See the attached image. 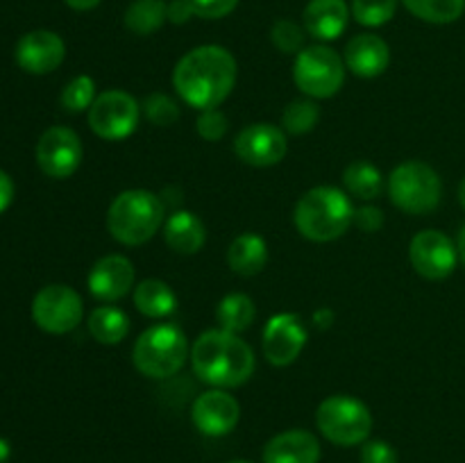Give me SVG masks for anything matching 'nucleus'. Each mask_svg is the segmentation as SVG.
<instances>
[{
    "label": "nucleus",
    "instance_id": "obj_1",
    "mask_svg": "<svg viewBox=\"0 0 465 463\" xmlns=\"http://www.w3.org/2000/svg\"><path fill=\"white\" fill-rule=\"evenodd\" d=\"M236 59L223 45H198L177 62L173 86L189 107L218 109L236 86Z\"/></svg>",
    "mask_w": 465,
    "mask_h": 463
},
{
    "label": "nucleus",
    "instance_id": "obj_2",
    "mask_svg": "<svg viewBox=\"0 0 465 463\" xmlns=\"http://www.w3.org/2000/svg\"><path fill=\"white\" fill-rule=\"evenodd\" d=\"M191 366L200 381L213 389H236L252 377L254 352L239 334L207 330L191 348Z\"/></svg>",
    "mask_w": 465,
    "mask_h": 463
},
{
    "label": "nucleus",
    "instance_id": "obj_3",
    "mask_svg": "<svg viewBox=\"0 0 465 463\" xmlns=\"http://www.w3.org/2000/svg\"><path fill=\"white\" fill-rule=\"evenodd\" d=\"M295 227L313 243L341 239L354 222V207L336 186H316L295 204Z\"/></svg>",
    "mask_w": 465,
    "mask_h": 463
},
{
    "label": "nucleus",
    "instance_id": "obj_4",
    "mask_svg": "<svg viewBox=\"0 0 465 463\" xmlns=\"http://www.w3.org/2000/svg\"><path fill=\"white\" fill-rule=\"evenodd\" d=\"M163 200L148 189H130L112 200L107 212V230L118 243L143 245L163 225Z\"/></svg>",
    "mask_w": 465,
    "mask_h": 463
},
{
    "label": "nucleus",
    "instance_id": "obj_5",
    "mask_svg": "<svg viewBox=\"0 0 465 463\" xmlns=\"http://www.w3.org/2000/svg\"><path fill=\"white\" fill-rule=\"evenodd\" d=\"M191 350L184 331L173 322H162V325L148 327L136 339L132 361L141 375L150 379H163L180 372Z\"/></svg>",
    "mask_w": 465,
    "mask_h": 463
},
{
    "label": "nucleus",
    "instance_id": "obj_6",
    "mask_svg": "<svg viewBox=\"0 0 465 463\" xmlns=\"http://www.w3.org/2000/svg\"><path fill=\"white\" fill-rule=\"evenodd\" d=\"M391 202L404 213L425 216L434 212L443 198V182L439 172L425 162H404L389 175Z\"/></svg>",
    "mask_w": 465,
    "mask_h": 463
},
{
    "label": "nucleus",
    "instance_id": "obj_7",
    "mask_svg": "<svg viewBox=\"0 0 465 463\" xmlns=\"http://www.w3.org/2000/svg\"><path fill=\"white\" fill-rule=\"evenodd\" d=\"M318 431L330 443L354 448L366 443L372 431V413L352 395H330L316 409Z\"/></svg>",
    "mask_w": 465,
    "mask_h": 463
},
{
    "label": "nucleus",
    "instance_id": "obj_8",
    "mask_svg": "<svg viewBox=\"0 0 465 463\" xmlns=\"http://www.w3.org/2000/svg\"><path fill=\"white\" fill-rule=\"evenodd\" d=\"M293 80L307 98H331L345 82L343 57L327 45H309L295 57Z\"/></svg>",
    "mask_w": 465,
    "mask_h": 463
},
{
    "label": "nucleus",
    "instance_id": "obj_9",
    "mask_svg": "<svg viewBox=\"0 0 465 463\" xmlns=\"http://www.w3.org/2000/svg\"><path fill=\"white\" fill-rule=\"evenodd\" d=\"M141 104L125 91H104L89 107V127L104 141H123L139 127Z\"/></svg>",
    "mask_w": 465,
    "mask_h": 463
},
{
    "label": "nucleus",
    "instance_id": "obj_10",
    "mask_svg": "<svg viewBox=\"0 0 465 463\" xmlns=\"http://www.w3.org/2000/svg\"><path fill=\"white\" fill-rule=\"evenodd\" d=\"M32 318L48 334H68L84 318V302L71 286L48 284L32 300Z\"/></svg>",
    "mask_w": 465,
    "mask_h": 463
},
{
    "label": "nucleus",
    "instance_id": "obj_11",
    "mask_svg": "<svg viewBox=\"0 0 465 463\" xmlns=\"http://www.w3.org/2000/svg\"><path fill=\"white\" fill-rule=\"evenodd\" d=\"M84 148L71 127L54 125L41 134L36 143V163L53 180H66L80 168Z\"/></svg>",
    "mask_w": 465,
    "mask_h": 463
},
{
    "label": "nucleus",
    "instance_id": "obj_12",
    "mask_svg": "<svg viewBox=\"0 0 465 463\" xmlns=\"http://www.w3.org/2000/svg\"><path fill=\"white\" fill-rule=\"evenodd\" d=\"M409 259L418 275L425 280H445L454 272L459 250L448 234L439 230H422L409 243Z\"/></svg>",
    "mask_w": 465,
    "mask_h": 463
},
{
    "label": "nucleus",
    "instance_id": "obj_13",
    "mask_svg": "<svg viewBox=\"0 0 465 463\" xmlns=\"http://www.w3.org/2000/svg\"><path fill=\"white\" fill-rule=\"evenodd\" d=\"M236 157L254 168H268L280 163L289 153V141L282 127L271 123H254L243 127L234 141Z\"/></svg>",
    "mask_w": 465,
    "mask_h": 463
},
{
    "label": "nucleus",
    "instance_id": "obj_14",
    "mask_svg": "<svg viewBox=\"0 0 465 463\" xmlns=\"http://www.w3.org/2000/svg\"><path fill=\"white\" fill-rule=\"evenodd\" d=\"M307 345V327L295 313H277L263 327V354L277 368L291 366Z\"/></svg>",
    "mask_w": 465,
    "mask_h": 463
},
{
    "label": "nucleus",
    "instance_id": "obj_15",
    "mask_svg": "<svg viewBox=\"0 0 465 463\" xmlns=\"http://www.w3.org/2000/svg\"><path fill=\"white\" fill-rule=\"evenodd\" d=\"M241 407L234 395L223 389L204 390L191 407V420L204 436H225L239 425Z\"/></svg>",
    "mask_w": 465,
    "mask_h": 463
},
{
    "label": "nucleus",
    "instance_id": "obj_16",
    "mask_svg": "<svg viewBox=\"0 0 465 463\" xmlns=\"http://www.w3.org/2000/svg\"><path fill=\"white\" fill-rule=\"evenodd\" d=\"M66 45L59 34L50 30H32L16 44V64L32 75H45L62 66Z\"/></svg>",
    "mask_w": 465,
    "mask_h": 463
},
{
    "label": "nucleus",
    "instance_id": "obj_17",
    "mask_svg": "<svg viewBox=\"0 0 465 463\" xmlns=\"http://www.w3.org/2000/svg\"><path fill=\"white\" fill-rule=\"evenodd\" d=\"M134 277L136 272L130 259L123 254H107L94 263L86 284H89L91 295L100 302H118L130 293Z\"/></svg>",
    "mask_w": 465,
    "mask_h": 463
},
{
    "label": "nucleus",
    "instance_id": "obj_18",
    "mask_svg": "<svg viewBox=\"0 0 465 463\" xmlns=\"http://www.w3.org/2000/svg\"><path fill=\"white\" fill-rule=\"evenodd\" d=\"M321 440L307 429H289L272 436L263 448V463H318Z\"/></svg>",
    "mask_w": 465,
    "mask_h": 463
},
{
    "label": "nucleus",
    "instance_id": "obj_19",
    "mask_svg": "<svg viewBox=\"0 0 465 463\" xmlns=\"http://www.w3.org/2000/svg\"><path fill=\"white\" fill-rule=\"evenodd\" d=\"M391 50L381 36L363 32L345 45V66L357 77H377L389 68Z\"/></svg>",
    "mask_w": 465,
    "mask_h": 463
},
{
    "label": "nucleus",
    "instance_id": "obj_20",
    "mask_svg": "<svg viewBox=\"0 0 465 463\" xmlns=\"http://www.w3.org/2000/svg\"><path fill=\"white\" fill-rule=\"evenodd\" d=\"M350 9L345 0H312L304 7V30L321 41H334L345 32Z\"/></svg>",
    "mask_w": 465,
    "mask_h": 463
},
{
    "label": "nucleus",
    "instance_id": "obj_21",
    "mask_svg": "<svg viewBox=\"0 0 465 463\" xmlns=\"http://www.w3.org/2000/svg\"><path fill=\"white\" fill-rule=\"evenodd\" d=\"M163 239H166L168 248L175 252L195 254L203 250L204 241H207V230L195 213L177 209L163 222Z\"/></svg>",
    "mask_w": 465,
    "mask_h": 463
},
{
    "label": "nucleus",
    "instance_id": "obj_22",
    "mask_svg": "<svg viewBox=\"0 0 465 463\" xmlns=\"http://www.w3.org/2000/svg\"><path fill=\"white\" fill-rule=\"evenodd\" d=\"M227 263L241 277L259 275L268 263L266 239L259 234H252V232L239 234L230 243V250H227Z\"/></svg>",
    "mask_w": 465,
    "mask_h": 463
},
{
    "label": "nucleus",
    "instance_id": "obj_23",
    "mask_svg": "<svg viewBox=\"0 0 465 463\" xmlns=\"http://www.w3.org/2000/svg\"><path fill=\"white\" fill-rule=\"evenodd\" d=\"M134 307L148 318H168L177 309V295L166 281L143 280L134 289Z\"/></svg>",
    "mask_w": 465,
    "mask_h": 463
},
{
    "label": "nucleus",
    "instance_id": "obj_24",
    "mask_svg": "<svg viewBox=\"0 0 465 463\" xmlns=\"http://www.w3.org/2000/svg\"><path fill=\"white\" fill-rule=\"evenodd\" d=\"M89 331L98 343L118 345L130 331V318L123 309L112 304L95 307L89 316Z\"/></svg>",
    "mask_w": 465,
    "mask_h": 463
},
{
    "label": "nucleus",
    "instance_id": "obj_25",
    "mask_svg": "<svg viewBox=\"0 0 465 463\" xmlns=\"http://www.w3.org/2000/svg\"><path fill=\"white\" fill-rule=\"evenodd\" d=\"M343 184L354 198L371 202V200L380 198L381 189H384V177H381V171L375 163L366 162V159H357V162L345 168Z\"/></svg>",
    "mask_w": 465,
    "mask_h": 463
},
{
    "label": "nucleus",
    "instance_id": "obj_26",
    "mask_svg": "<svg viewBox=\"0 0 465 463\" xmlns=\"http://www.w3.org/2000/svg\"><path fill=\"white\" fill-rule=\"evenodd\" d=\"M163 21H168V5L163 0H134L123 16L127 30L139 36L157 32Z\"/></svg>",
    "mask_w": 465,
    "mask_h": 463
},
{
    "label": "nucleus",
    "instance_id": "obj_27",
    "mask_svg": "<svg viewBox=\"0 0 465 463\" xmlns=\"http://www.w3.org/2000/svg\"><path fill=\"white\" fill-rule=\"evenodd\" d=\"M254 302L250 295L245 293H230L218 302L216 318L221 330L234 331V334H241V331L248 330L254 322Z\"/></svg>",
    "mask_w": 465,
    "mask_h": 463
},
{
    "label": "nucleus",
    "instance_id": "obj_28",
    "mask_svg": "<svg viewBox=\"0 0 465 463\" xmlns=\"http://www.w3.org/2000/svg\"><path fill=\"white\" fill-rule=\"evenodd\" d=\"M404 7L420 21L448 25L459 21L465 12V0H402Z\"/></svg>",
    "mask_w": 465,
    "mask_h": 463
},
{
    "label": "nucleus",
    "instance_id": "obj_29",
    "mask_svg": "<svg viewBox=\"0 0 465 463\" xmlns=\"http://www.w3.org/2000/svg\"><path fill=\"white\" fill-rule=\"evenodd\" d=\"M318 121H321V107L313 103V98H300L293 100L282 113V130L300 136L312 132Z\"/></svg>",
    "mask_w": 465,
    "mask_h": 463
},
{
    "label": "nucleus",
    "instance_id": "obj_30",
    "mask_svg": "<svg viewBox=\"0 0 465 463\" xmlns=\"http://www.w3.org/2000/svg\"><path fill=\"white\" fill-rule=\"evenodd\" d=\"M398 12V0H352L354 21L366 27H381Z\"/></svg>",
    "mask_w": 465,
    "mask_h": 463
},
{
    "label": "nucleus",
    "instance_id": "obj_31",
    "mask_svg": "<svg viewBox=\"0 0 465 463\" xmlns=\"http://www.w3.org/2000/svg\"><path fill=\"white\" fill-rule=\"evenodd\" d=\"M95 95V82L89 75H77L64 86L62 91V107L71 113H80L94 104Z\"/></svg>",
    "mask_w": 465,
    "mask_h": 463
},
{
    "label": "nucleus",
    "instance_id": "obj_32",
    "mask_svg": "<svg viewBox=\"0 0 465 463\" xmlns=\"http://www.w3.org/2000/svg\"><path fill=\"white\" fill-rule=\"evenodd\" d=\"M141 109H143L145 118L157 127H168L180 118V104L166 94H150Z\"/></svg>",
    "mask_w": 465,
    "mask_h": 463
},
{
    "label": "nucleus",
    "instance_id": "obj_33",
    "mask_svg": "<svg viewBox=\"0 0 465 463\" xmlns=\"http://www.w3.org/2000/svg\"><path fill=\"white\" fill-rule=\"evenodd\" d=\"M271 41L280 53H300L304 45V30L295 21L289 18H280L275 25L271 27Z\"/></svg>",
    "mask_w": 465,
    "mask_h": 463
},
{
    "label": "nucleus",
    "instance_id": "obj_34",
    "mask_svg": "<svg viewBox=\"0 0 465 463\" xmlns=\"http://www.w3.org/2000/svg\"><path fill=\"white\" fill-rule=\"evenodd\" d=\"M227 127H230V123L221 109H204L195 121V130L204 141H221L227 134Z\"/></svg>",
    "mask_w": 465,
    "mask_h": 463
},
{
    "label": "nucleus",
    "instance_id": "obj_35",
    "mask_svg": "<svg viewBox=\"0 0 465 463\" xmlns=\"http://www.w3.org/2000/svg\"><path fill=\"white\" fill-rule=\"evenodd\" d=\"M193 14L200 18H225L236 9L239 0H189Z\"/></svg>",
    "mask_w": 465,
    "mask_h": 463
},
{
    "label": "nucleus",
    "instance_id": "obj_36",
    "mask_svg": "<svg viewBox=\"0 0 465 463\" xmlns=\"http://www.w3.org/2000/svg\"><path fill=\"white\" fill-rule=\"evenodd\" d=\"M361 463H400L398 452L386 440H366L361 445Z\"/></svg>",
    "mask_w": 465,
    "mask_h": 463
},
{
    "label": "nucleus",
    "instance_id": "obj_37",
    "mask_svg": "<svg viewBox=\"0 0 465 463\" xmlns=\"http://www.w3.org/2000/svg\"><path fill=\"white\" fill-rule=\"evenodd\" d=\"M354 225L372 234L384 225V212L380 207H372V204H363V207L354 209Z\"/></svg>",
    "mask_w": 465,
    "mask_h": 463
},
{
    "label": "nucleus",
    "instance_id": "obj_38",
    "mask_svg": "<svg viewBox=\"0 0 465 463\" xmlns=\"http://www.w3.org/2000/svg\"><path fill=\"white\" fill-rule=\"evenodd\" d=\"M191 16H195L193 7L189 5V0H173L168 5V21L175 23V25H182V23L189 21Z\"/></svg>",
    "mask_w": 465,
    "mask_h": 463
},
{
    "label": "nucleus",
    "instance_id": "obj_39",
    "mask_svg": "<svg viewBox=\"0 0 465 463\" xmlns=\"http://www.w3.org/2000/svg\"><path fill=\"white\" fill-rule=\"evenodd\" d=\"M14 200V182L5 171H0V213L7 212Z\"/></svg>",
    "mask_w": 465,
    "mask_h": 463
},
{
    "label": "nucleus",
    "instance_id": "obj_40",
    "mask_svg": "<svg viewBox=\"0 0 465 463\" xmlns=\"http://www.w3.org/2000/svg\"><path fill=\"white\" fill-rule=\"evenodd\" d=\"M313 322H316L318 330H327V327H331V322H334V311H331V309H318V311L313 313Z\"/></svg>",
    "mask_w": 465,
    "mask_h": 463
},
{
    "label": "nucleus",
    "instance_id": "obj_41",
    "mask_svg": "<svg viewBox=\"0 0 465 463\" xmlns=\"http://www.w3.org/2000/svg\"><path fill=\"white\" fill-rule=\"evenodd\" d=\"M71 9H77V12H89V9L98 7L103 0H64Z\"/></svg>",
    "mask_w": 465,
    "mask_h": 463
},
{
    "label": "nucleus",
    "instance_id": "obj_42",
    "mask_svg": "<svg viewBox=\"0 0 465 463\" xmlns=\"http://www.w3.org/2000/svg\"><path fill=\"white\" fill-rule=\"evenodd\" d=\"M9 457H12V445L5 438H0V463H7Z\"/></svg>",
    "mask_w": 465,
    "mask_h": 463
},
{
    "label": "nucleus",
    "instance_id": "obj_43",
    "mask_svg": "<svg viewBox=\"0 0 465 463\" xmlns=\"http://www.w3.org/2000/svg\"><path fill=\"white\" fill-rule=\"evenodd\" d=\"M457 250H459V259L465 263V225L463 230L459 232V241H457Z\"/></svg>",
    "mask_w": 465,
    "mask_h": 463
},
{
    "label": "nucleus",
    "instance_id": "obj_44",
    "mask_svg": "<svg viewBox=\"0 0 465 463\" xmlns=\"http://www.w3.org/2000/svg\"><path fill=\"white\" fill-rule=\"evenodd\" d=\"M459 202H461V207L465 209V177H463L461 186H459Z\"/></svg>",
    "mask_w": 465,
    "mask_h": 463
},
{
    "label": "nucleus",
    "instance_id": "obj_45",
    "mask_svg": "<svg viewBox=\"0 0 465 463\" xmlns=\"http://www.w3.org/2000/svg\"><path fill=\"white\" fill-rule=\"evenodd\" d=\"M227 463H250V461H245V458H234V461H227Z\"/></svg>",
    "mask_w": 465,
    "mask_h": 463
}]
</instances>
